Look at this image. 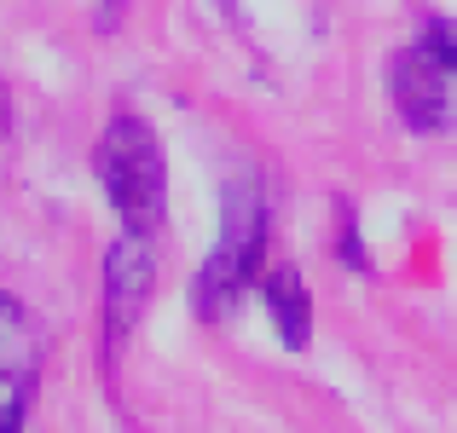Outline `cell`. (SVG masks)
<instances>
[{
    "instance_id": "8992f818",
    "label": "cell",
    "mask_w": 457,
    "mask_h": 433,
    "mask_svg": "<svg viewBox=\"0 0 457 433\" xmlns=\"http://www.w3.org/2000/svg\"><path fill=\"white\" fill-rule=\"evenodd\" d=\"M261 300H267L272 323H278V341L290 347V353H302L307 335H312V295H307L302 272H295V266L267 272V278H261Z\"/></svg>"
},
{
    "instance_id": "277c9868",
    "label": "cell",
    "mask_w": 457,
    "mask_h": 433,
    "mask_svg": "<svg viewBox=\"0 0 457 433\" xmlns=\"http://www.w3.org/2000/svg\"><path fill=\"white\" fill-rule=\"evenodd\" d=\"M446 76L452 69L440 64L423 41L405 46V53H394L388 87H394V110H400V122L411 127V134H446V127L457 122V99H452Z\"/></svg>"
},
{
    "instance_id": "5b68a950",
    "label": "cell",
    "mask_w": 457,
    "mask_h": 433,
    "mask_svg": "<svg viewBox=\"0 0 457 433\" xmlns=\"http://www.w3.org/2000/svg\"><path fill=\"white\" fill-rule=\"evenodd\" d=\"M156 289V255H151V237L122 232L111 249H104V347H122L128 330L139 323Z\"/></svg>"
},
{
    "instance_id": "52a82bcc",
    "label": "cell",
    "mask_w": 457,
    "mask_h": 433,
    "mask_svg": "<svg viewBox=\"0 0 457 433\" xmlns=\"http://www.w3.org/2000/svg\"><path fill=\"white\" fill-rule=\"evenodd\" d=\"M417 41H423L428 53H435L440 64H446L452 76H457V29H452L446 18H428V23H423V35H417Z\"/></svg>"
},
{
    "instance_id": "7a4b0ae2",
    "label": "cell",
    "mask_w": 457,
    "mask_h": 433,
    "mask_svg": "<svg viewBox=\"0 0 457 433\" xmlns=\"http://www.w3.org/2000/svg\"><path fill=\"white\" fill-rule=\"evenodd\" d=\"M261 255H267V202L249 179H232L220 208V243H214V255L203 260L197 283H191L197 318L220 323L237 306V295L261 278Z\"/></svg>"
},
{
    "instance_id": "9c48e42d",
    "label": "cell",
    "mask_w": 457,
    "mask_h": 433,
    "mask_svg": "<svg viewBox=\"0 0 457 433\" xmlns=\"http://www.w3.org/2000/svg\"><path fill=\"white\" fill-rule=\"evenodd\" d=\"M12 134V99H6V87H0V139Z\"/></svg>"
},
{
    "instance_id": "ba28073f",
    "label": "cell",
    "mask_w": 457,
    "mask_h": 433,
    "mask_svg": "<svg viewBox=\"0 0 457 433\" xmlns=\"http://www.w3.org/2000/svg\"><path fill=\"white\" fill-rule=\"evenodd\" d=\"M342 260H347V266H359V272L370 266L365 249H359V232H353V214H347V202H342Z\"/></svg>"
},
{
    "instance_id": "6da1fadb",
    "label": "cell",
    "mask_w": 457,
    "mask_h": 433,
    "mask_svg": "<svg viewBox=\"0 0 457 433\" xmlns=\"http://www.w3.org/2000/svg\"><path fill=\"white\" fill-rule=\"evenodd\" d=\"M93 174H99L104 197H111L122 232L151 237L168 214V162H162V139L151 134V122L139 116H111L99 144H93Z\"/></svg>"
},
{
    "instance_id": "3957f363",
    "label": "cell",
    "mask_w": 457,
    "mask_h": 433,
    "mask_svg": "<svg viewBox=\"0 0 457 433\" xmlns=\"http://www.w3.org/2000/svg\"><path fill=\"white\" fill-rule=\"evenodd\" d=\"M41 381V330L29 306L0 289V433H23Z\"/></svg>"
}]
</instances>
